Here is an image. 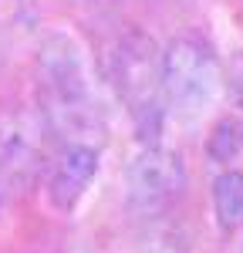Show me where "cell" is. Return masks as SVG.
Here are the masks:
<instances>
[{
    "instance_id": "obj_1",
    "label": "cell",
    "mask_w": 243,
    "mask_h": 253,
    "mask_svg": "<svg viewBox=\"0 0 243 253\" xmlns=\"http://www.w3.org/2000/svg\"><path fill=\"white\" fill-rule=\"evenodd\" d=\"M38 105L47 128L64 142H91L101 132V112L91 91V71L71 34H47L34 61ZM95 145V142H91Z\"/></svg>"
},
{
    "instance_id": "obj_2",
    "label": "cell",
    "mask_w": 243,
    "mask_h": 253,
    "mask_svg": "<svg viewBox=\"0 0 243 253\" xmlns=\"http://www.w3.org/2000/svg\"><path fill=\"white\" fill-rule=\"evenodd\" d=\"M108 78L142 138H156L162 125V51L145 31H125L108 58Z\"/></svg>"
},
{
    "instance_id": "obj_3",
    "label": "cell",
    "mask_w": 243,
    "mask_h": 253,
    "mask_svg": "<svg viewBox=\"0 0 243 253\" xmlns=\"http://www.w3.org/2000/svg\"><path fill=\"white\" fill-rule=\"evenodd\" d=\"M220 61L200 38H179L162 51V98L182 122H196L220 95Z\"/></svg>"
},
{
    "instance_id": "obj_4",
    "label": "cell",
    "mask_w": 243,
    "mask_h": 253,
    "mask_svg": "<svg viewBox=\"0 0 243 253\" xmlns=\"http://www.w3.org/2000/svg\"><path fill=\"white\" fill-rule=\"evenodd\" d=\"M186 189V166L172 149L145 145L125 166V206L135 216L165 213Z\"/></svg>"
},
{
    "instance_id": "obj_5",
    "label": "cell",
    "mask_w": 243,
    "mask_h": 253,
    "mask_svg": "<svg viewBox=\"0 0 243 253\" xmlns=\"http://www.w3.org/2000/svg\"><path fill=\"white\" fill-rule=\"evenodd\" d=\"M98 172V145L91 142H64L58 152L51 175H47V199L61 213H71L88 193L91 179Z\"/></svg>"
},
{
    "instance_id": "obj_6",
    "label": "cell",
    "mask_w": 243,
    "mask_h": 253,
    "mask_svg": "<svg viewBox=\"0 0 243 253\" xmlns=\"http://www.w3.org/2000/svg\"><path fill=\"white\" fill-rule=\"evenodd\" d=\"M40 169V156L38 149L27 142V138H10L0 152V203L7 199L10 193L24 189L34 172Z\"/></svg>"
},
{
    "instance_id": "obj_7",
    "label": "cell",
    "mask_w": 243,
    "mask_h": 253,
    "mask_svg": "<svg viewBox=\"0 0 243 253\" xmlns=\"http://www.w3.org/2000/svg\"><path fill=\"white\" fill-rule=\"evenodd\" d=\"M213 213L223 230H243V172L230 169L213 182Z\"/></svg>"
},
{
    "instance_id": "obj_8",
    "label": "cell",
    "mask_w": 243,
    "mask_h": 253,
    "mask_svg": "<svg viewBox=\"0 0 243 253\" xmlns=\"http://www.w3.org/2000/svg\"><path fill=\"white\" fill-rule=\"evenodd\" d=\"M206 156L213 162H220V166L237 162L243 156V118L226 115L213 125V132L206 138Z\"/></svg>"
},
{
    "instance_id": "obj_9",
    "label": "cell",
    "mask_w": 243,
    "mask_h": 253,
    "mask_svg": "<svg viewBox=\"0 0 243 253\" xmlns=\"http://www.w3.org/2000/svg\"><path fill=\"white\" fill-rule=\"evenodd\" d=\"M226 88H230L233 101L243 108V51H237L226 64Z\"/></svg>"
},
{
    "instance_id": "obj_10",
    "label": "cell",
    "mask_w": 243,
    "mask_h": 253,
    "mask_svg": "<svg viewBox=\"0 0 243 253\" xmlns=\"http://www.w3.org/2000/svg\"><path fill=\"white\" fill-rule=\"evenodd\" d=\"M237 253H243V247H240V250H237Z\"/></svg>"
}]
</instances>
